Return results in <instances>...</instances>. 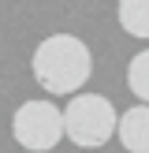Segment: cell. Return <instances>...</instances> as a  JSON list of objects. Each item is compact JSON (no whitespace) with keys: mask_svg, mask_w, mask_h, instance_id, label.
Wrapping results in <instances>:
<instances>
[{"mask_svg":"<svg viewBox=\"0 0 149 153\" xmlns=\"http://www.w3.org/2000/svg\"><path fill=\"white\" fill-rule=\"evenodd\" d=\"M116 19L123 26V34L131 37H149V0H119Z\"/></svg>","mask_w":149,"mask_h":153,"instance_id":"cell-5","label":"cell"},{"mask_svg":"<svg viewBox=\"0 0 149 153\" xmlns=\"http://www.w3.org/2000/svg\"><path fill=\"white\" fill-rule=\"evenodd\" d=\"M30 71H34V82L49 97H67L89 82L93 52L74 34H49L45 41H37L34 56H30Z\"/></svg>","mask_w":149,"mask_h":153,"instance_id":"cell-1","label":"cell"},{"mask_svg":"<svg viewBox=\"0 0 149 153\" xmlns=\"http://www.w3.org/2000/svg\"><path fill=\"white\" fill-rule=\"evenodd\" d=\"M11 138L30 153H49L63 138V112L49 101V97H34L22 101L11 116Z\"/></svg>","mask_w":149,"mask_h":153,"instance_id":"cell-3","label":"cell"},{"mask_svg":"<svg viewBox=\"0 0 149 153\" xmlns=\"http://www.w3.org/2000/svg\"><path fill=\"white\" fill-rule=\"evenodd\" d=\"M127 86L142 105H149V49H142L138 56L127 64Z\"/></svg>","mask_w":149,"mask_h":153,"instance_id":"cell-6","label":"cell"},{"mask_svg":"<svg viewBox=\"0 0 149 153\" xmlns=\"http://www.w3.org/2000/svg\"><path fill=\"white\" fill-rule=\"evenodd\" d=\"M116 138L127 153H149V105H134L119 116Z\"/></svg>","mask_w":149,"mask_h":153,"instance_id":"cell-4","label":"cell"},{"mask_svg":"<svg viewBox=\"0 0 149 153\" xmlns=\"http://www.w3.org/2000/svg\"><path fill=\"white\" fill-rule=\"evenodd\" d=\"M63 112V138H71L78 149H101L108 138H116L119 112L104 94H74Z\"/></svg>","mask_w":149,"mask_h":153,"instance_id":"cell-2","label":"cell"}]
</instances>
